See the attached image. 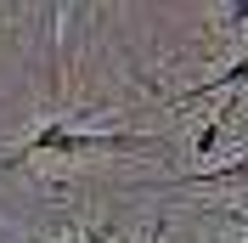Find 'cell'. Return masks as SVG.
<instances>
[{"label": "cell", "mask_w": 248, "mask_h": 243, "mask_svg": "<svg viewBox=\"0 0 248 243\" xmlns=\"http://www.w3.org/2000/svg\"><path fill=\"white\" fill-rule=\"evenodd\" d=\"M232 85H248V57H237L232 68H220L215 79H203V85H186V91L170 96V107H186V102H198V96H220V91H232Z\"/></svg>", "instance_id": "cell-1"}, {"label": "cell", "mask_w": 248, "mask_h": 243, "mask_svg": "<svg viewBox=\"0 0 248 243\" xmlns=\"http://www.w3.org/2000/svg\"><path fill=\"white\" fill-rule=\"evenodd\" d=\"M232 181H248V158L220 164V170H198V175H175V187H232Z\"/></svg>", "instance_id": "cell-2"}, {"label": "cell", "mask_w": 248, "mask_h": 243, "mask_svg": "<svg viewBox=\"0 0 248 243\" xmlns=\"http://www.w3.org/2000/svg\"><path fill=\"white\" fill-rule=\"evenodd\" d=\"M220 147V124H203L198 130V153H215Z\"/></svg>", "instance_id": "cell-3"}, {"label": "cell", "mask_w": 248, "mask_h": 243, "mask_svg": "<svg viewBox=\"0 0 248 243\" xmlns=\"http://www.w3.org/2000/svg\"><path fill=\"white\" fill-rule=\"evenodd\" d=\"M248 23V6H226V29H243Z\"/></svg>", "instance_id": "cell-4"}, {"label": "cell", "mask_w": 248, "mask_h": 243, "mask_svg": "<svg viewBox=\"0 0 248 243\" xmlns=\"http://www.w3.org/2000/svg\"><path fill=\"white\" fill-rule=\"evenodd\" d=\"M158 238H164V221H153V238H147V243H158Z\"/></svg>", "instance_id": "cell-5"}, {"label": "cell", "mask_w": 248, "mask_h": 243, "mask_svg": "<svg viewBox=\"0 0 248 243\" xmlns=\"http://www.w3.org/2000/svg\"><path fill=\"white\" fill-rule=\"evenodd\" d=\"M243 215H248V209H243Z\"/></svg>", "instance_id": "cell-6"}]
</instances>
